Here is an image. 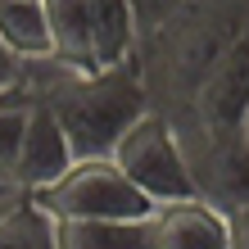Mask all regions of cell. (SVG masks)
I'll return each mask as SVG.
<instances>
[{"mask_svg": "<svg viewBox=\"0 0 249 249\" xmlns=\"http://www.w3.org/2000/svg\"><path fill=\"white\" fill-rule=\"evenodd\" d=\"M59 217H54L36 195H9V204L0 209V245L14 249H59Z\"/></svg>", "mask_w": 249, "mask_h": 249, "instance_id": "30bf717a", "label": "cell"}, {"mask_svg": "<svg viewBox=\"0 0 249 249\" xmlns=\"http://www.w3.org/2000/svg\"><path fill=\"white\" fill-rule=\"evenodd\" d=\"M0 36L18 59H50V27L41 0H0Z\"/></svg>", "mask_w": 249, "mask_h": 249, "instance_id": "8fae6325", "label": "cell"}, {"mask_svg": "<svg viewBox=\"0 0 249 249\" xmlns=\"http://www.w3.org/2000/svg\"><path fill=\"white\" fill-rule=\"evenodd\" d=\"M36 199L54 217H118V222H136V217L150 213V199L123 177V168L109 154L72 159V168L59 181H50Z\"/></svg>", "mask_w": 249, "mask_h": 249, "instance_id": "277c9868", "label": "cell"}, {"mask_svg": "<svg viewBox=\"0 0 249 249\" xmlns=\"http://www.w3.org/2000/svg\"><path fill=\"white\" fill-rule=\"evenodd\" d=\"M59 249H100V245H118V249H141L145 245V217L136 222H118V217H59Z\"/></svg>", "mask_w": 249, "mask_h": 249, "instance_id": "7c38bea8", "label": "cell"}, {"mask_svg": "<svg viewBox=\"0 0 249 249\" xmlns=\"http://www.w3.org/2000/svg\"><path fill=\"white\" fill-rule=\"evenodd\" d=\"M199 199H209L213 209H240L249 199V150H245V131H213L199 123H172Z\"/></svg>", "mask_w": 249, "mask_h": 249, "instance_id": "5b68a950", "label": "cell"}, {"mask_svg": "<svg viewBox=\"0 0 249 249\" xmlns=\"http://www.w3.org/2000/svg\"><path fill=\"white\" fill-rule=\"evenodd\" d=\"M14 86H27V59H18L0 36V91H14Z\"/></svg>", "mask_w": 249, "mask_h": 249, "instance_id": "9a60e30c", "label": "cell"}, {"mask_svg": "<svg viewBox=\"0 0 249 249\" xmlns=\"http://www.w3.org/2000/svg\"><path fill=\"white\" fill-rule=\"evenodd\" d=\"M145 245L150 249H231L227 213L199 195L150 204L145 213Z\"/></svg>", "mask_w": 249, "mask_h": 249, "instance_id": "52a82bcc", "label": "cell"}, {"mask_svg": "<svg viewBox=\"0 0 249 249\" xmlns=\"http://www.w3.org/2000/svg\"><path fill=\"white\" fill-rule=\"evenodd\" d=\"M50 27V64L72 72H95V41H91V14L86 0H41Z\"/></svg>", "mask_w": 249, "mask_h": 249, "instance_id": "9c48e42d", "label": "cell"}, {"mask_svg": "<svg viewBox=\"0 0 249 249\" xmlns=\"http://www.w3.org/2000/svg\"><path fill=\"white\" fill-rule=\"evenodd\" d=\"M27 91L59 118L77 159L109 154L113 141L150 109L136 59L113 64V68H95V72H72V68L50 64V59H32L27 64Z\"/></svg>", "mask_w": 249, "mask_h": 249, "instance_id": "7a4b0ae2", "label": "cell"}, {"mask_svg": "<svg viewBox=\"0 0 249 249\" xmlns=\"http://www.w3.org/2000/svg\"><path fill=\"white\" fill-rule=\"evenodd\" d=\"M177 5H181V0H127L131 23H136V41H141V36H150V32H154V27L163 23Z\"/></svg>", "mask_w": 249, "mask_h": 249, "instance_id": "5bb4252c", "label": "cell"}, {"mask_svg": "<svg viewBox=\"0 0 249 249\" xmlns=\"http://www.w3.org/2000/svg\"><path fill=\"white\" fill-rule=\"evenodd\" d=\"M245 118H249V23L217 54L209 77L199 82V95L190 105V113L177 123H199L213 131H240Z\"/></svg>", "mask_w": 249, "mask_h": 249, "instance_id": "8992f818", "label": "cell"}, {"mask_svg": "<svg viewBox=\"0 0 249 249\" xmlns=\"http://www.w3.org/2000/svg\"><path fill=\"white\" fill-rule=\"evenodd\" d=\"M109 159L123 168V177L150 204L195 195L190 172H186V159H181V145H177V131H172V123L159 109H145L141 118L113 141Z\"/></svg>", "mask_w": 249, "mask_h": 249, "instance_id": "3957f363", "label": "cell"}, {"mask_svg": "<svg viewBox=\"0 0 249 249\" xmlns=\"http://www.w3.org/2000/svg\"><path fill=\"white\" fill-rule=\"evenodd\" d=\"M240 131H245V150H249V118H245V127H240Z\"/></svg>", "mask_w": 249, "mask_h": 249, "instance_id": "ac0fdd59", "label": "cell"}, {"mask_svg": "<svg viewBox=\"0 0 249 249\" xmlns=\"http://www.w3.org/2000/svg\"><path fill=\"white\" fill-rule=\"evenodd\" d=\"M227 240H231V249H249V199L227 213Z\"/></svg>", "mask_w": 249, "mask_h": 249, "instance_id": "2e32d148", "label": "cell"}, {"mask_svg": "<svg viewBox=\"0 0 249 249\" xmlns=\"http://www.w3.org/2000/svg\"><path fill=\"white\" fill-rule=\"evenodd\" d=\"M245 23L249 0H181L150 36H141L131 59L150 109H159L168 123L186 118L199 95V82Z\"/></svg>", "mask_w": 249, "mask_h": 249, "instance_id": "6da1fadb", "label": "cell"}, {"mask_svg": "<svg viewBox=\"0 0 249 249\" xmlns=\"http://www.w3.org/2000/svg\"><path fill=\"white\" fill-rule=\"evenodd\" d=\"M23 95H32L27 86H14V91H0V105H9V100H23Z\"/></svg>", "mask_w": 249, "mask_h": 249, "instance_id": "e0dca14e", "label": "cell"}, {"mask_svg": "<svg viewBox=\"0 0 249 249\" xmlns=\"http://www.w3.org/2000/svg\"><path fill=\"white\" fill-rule=\"evenodd\" d=\"M72 145L64 136L59 118L32 100V109H27V131H23V145H18V159H14V190H23V195H41L50 181H59L64 172L72 168Z\"/></svg>", "mask_w": 249, "mask_h": 249, "instance_id": "ba28073f", "label": "cell"}, {"mask_svg": "<svg viewBox=\"0 0 249 249\" xmlns=\"http://www.w3.org/2000/svg\"><path fill=\"white\" fill-rule=\"evenodd\" d=\"M27 109H32V95L0 105V181L5 186H14V159H18V145L27 131Z\"/></svg>", "mask_w": 249, "mask_h": 249, "instance_id": "4fadbf2b", "label": "cell"}]
</instances>
